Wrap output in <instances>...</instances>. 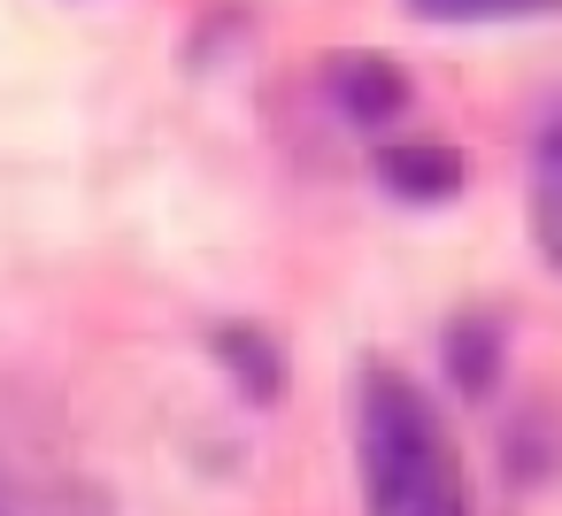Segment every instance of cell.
I'll return each mask as SVG.
<instances>
[{
    "label": "cell",
    "instance_id": "3957f363",
    "mask_svg": "<svg viewBox=\"0 0 562 516\" xmlns=\"http://www.w3.org/2000/svg\"><path fill=\"white\" fill-rule=\"evenodd\" d=\"M378 178H385L401 201H447V193L462 186V162H454V147H439V139H401V147L378 155Z\"/></svg>",
    "mask_w": 562,
    "mask_h": 516
},
{
    "label": "cell",
    "instance_id": "6da1fadb",
    "mask_svg": "<svg viewBox=\"0 0 562 516\" xmlns=\"http://www.w3.org/2000/svg\"><path fill=\"white\" fill-rule=\"evenodd\" d=\"M362 501L370 516H470L454 447L401 370L362 378Z\"/></svg>",
    "mask_w": 562,
    "mask_h": 516
},
{
    "label": "cell",
    "instance_id": "5b68a950",
    "mask_svg": "<svg viewBox=\"0 0 562 516\" xmlns=\"http://www.w3.org/2000/svg\"><path fill=\"white\" fill-rule=\"evenodd\" d=\"M216 347L232 355V370L247 378V393H262V401L278 393V355H270V339H247V332L232 324V332H216Z\"/></svg>",
    "mask_w": 562,
    "mask_h": 516
},
{
    "label": "cell",
    "instance_id": "8992f818",
    "mask_svg": "<svg viewBox=\"0 0 562 516\" xmlns=\"http://www.w3.org/2000/svg\"><path fill=\"white\" fill-rule=\"evenodd\" d=\"M531 232L547 247V262L562 270V186H539V209H531Z\"/></svg>",
    "mask_w": 562,
    "mask_h": 516
},
{
    "label": "cell",
    "instance_id": "7a4b0ae2",
    "mask_svg": "<svg viewBox=\"0 0 562 516\" xmlns=\"http://www.w3.org/2000/svg\"><path fill=\"white\" fill-rule=\"evenodd\" d=\"M324 93L339 101V116H355L362 132H378V124H393L408 109V70L385 63V55H331Z\"/></svg>",
    "mask_w": 562,
    "mask_h": 516
},
{
    "label": "cell",
    "instance_id": "277c9868",
    "mask_svg": "<svg viewBox=\"0 0 562 516\" xmlns=\"http://www.w3.org/2000/svg\"><path fill=\"white\" fill-rule=\"evenodd\" d=\"M408 9H424L439 24H493V16H547L562 0H408Z\"/></svg>",
    "mask_w": 562,
    "mask_h": 516
},
{
    "label": "cell",
    "instance_id": "ba28073f",
    "mask_svg": "<svg viewBox=\"0 0 562 516\" xmlns=\"http://www.w3.org/2000/svg\"><path fill=\"white\" fill-rule=\"evenodd\" d=\"M539 186H562V109H554L547 132H539Z\"/></svg>",
    "mask_w": 562,
    "mask_h": 516
},
{
    "label": "cell",
    "instance_id": "52a82bcc",
    "mask_svg": "<svg viewBox=\"0 0 562 516\" xmlns=\"http://www.w3.org/2000/svg\"><path fill=\"white\" fill-rule=\"evenodd\" d=\"M454 370H462V385H485V324L454 332Z\"/></svg>",
    "mask_w": 562,
    "mask_h": 516
}]
</instances>
